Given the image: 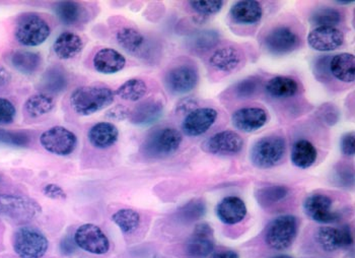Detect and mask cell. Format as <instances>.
I'll list each match as a JSON object with an SVG mask.
<instances>
[{
    "instance_id": "43",
    "label": "cell",
    "mask_w": 355,
    "mask_h": 258,
    "mask_svg": "<svg viewBox=\"0 0 355 258\" xmlns=\"http://www.w3.org/2000/svg\"><path fill=\"white\" fill-rule=\"evenodd\" d=\"M341 150L345 156H354L355 135L354 132L346 133L341 139Z\"/></svg>"
},
{
    "instance_id": "1",
    "label": "cell",
    "mask_w": 355,
    "mask_h": 258,
    "mask_svg": "<svg viewBox=\"0 0 355 258\" xmlns=\"http://www.w3.org/2000/svg\"><path fill=\"white\" fill-rule=\"evenodd\" d=\"M115 99V93L109 87L91 85L78 87L70 97V105L76 114L93 115L110 106Z\"/></svg>"
},
{
    "instance_id": "7",
    "label": "cell",
    "mask_w": 355,
    "mask_h": 258,
    "mask_svg": "<svg viewBox=\"0 0 355 258\" xmlns=\"http://www.w3.org/2000/svg\"><path fill=\"white\" fill-rule=\"evenodd\" d=\"M48 247L49 241L40 230L24 226L15 232L14 249L19 258H42Z\"/></svg>"
},
{
    "instance_id": "20",
    "label": "cell",
    "mask_w": 355,
    "mask_h": 258,
    "mask_svg": "<svg viewBox=\"0 0 355 258\" xmlns=\"http://www.w3.org/2000/svg\"><path fill=\"white\" fill-rule=\"evenodd\" d=\"M164 104L159 100L150 99L140 103L130 113L131 123L146 126L157 122L163 116Z\"/></svg>"
},
{
    "instance_id": "39",
    "label": "cell",
    "mask_w": 355,
    "mask_h": 258,
    "mask_svg": "<svg viewBox=\"0 0 355 258\" xmlns=\"http://www.w3.org/2000/svg\"><path fill=\"white\" fill-rule=\"evenodd\" d=\"M31 143V137L24 131L8 130L0 128V144L14 146V148H26Z\"/></svg>"
},
{
    "instance_id": "44",
    "label": "cell",
    "mask_w": 355,
    "mask_h": 258,
    "mask_svg": "<svg viewBox=\"0 0 355 258\" xmlns=\"http://www.w3.org/2000/svg\"><path fill=\"white\" fill-rule=\"evenodd\" d=\"M130 110L127 107L123 105H117V106L110 109L106 116L110 119L119 120L120 121V120H125L130 117Z\"/></svg>"
},
{
    "instance_id": "40",
    "label": "cell",
    "mask_w": 355,
    "mask_h": 258,
    "mask_svg": "<svg viewBox=\"0 0 355 258\" xmlns=\"http://www.w3.org/2000/svg\"><path fill=\"white\" fill-rule=\"evenodd\" d=\"M261 80L257 76H251V78H245L236 85L234 87V94L238 98H251L257 93L259 89Z\"/></svg>"
},
{
    "instance_id": "23",
    "label": "cell",
    "mask_w": 355,
    "mask_h": 258,
    "mask_svg": "<svg viewBox=\"0 0 355 258\" xmlns=\"http://www.w3.org/2000/svg\"><path fill=\"white\" fill-rule=\"evenodd\" d=\"M243 60V54L234 47L218 48L209 58V64L216 71L232 72L238 69Z\"/></svg>"
},
{
    "instance_id": "10",
    "label": "cell",
    "mask_w": 355,
    "mask_h": 258,
    "mask_svg": "<svg viewBox=\"0 0 355 258\" xmlns=\"http://www.w3.org/2000/svg\"><path fill=\"white\" fill-rule=\"evenodd\" d=\"M73 239L78 247L92 255H105L110 249L108 237L100 227L94 224H85L78 227L74 233Z\"/></svg>"
},
{
    "instance_id": "26",
    "label": "cell",
    "mask_w": 355,
    "mask_h": 258,
    "mask_svg": "<svg viewBox=\"0 0 355 258\" xmlns=\"http://www.w3.org/2000/svg\"><path fill=\"white\" fill-rule=\"evenodd\" d=\"M330 72L340 82L354 83L355 80V58L354 54L340 53L331 58Z\"/></svg>"
},
{
    "instance_id": "2",
    "label": "cell",
    "mask_w": 355,
    "mask_h": 258,
    "mask_svg": "<svg viewBox=\"0 0 355 258\" xmlns=\"http://www.w3.org/2000/svg\"><path fill=\"white\" fill-rule=\"evenodd\" d=\"M183 137L176 128L155 129L144 139L140 152L146 158L163 159L172 156L179 150Z\"/></svg>"
},
{
    "instance_id": "38",
    "label": "cell",
    "mask_w": 355,
    "mask_h": 258,
    "mask_svg": "<svg viewBox=\"0 0 355 258\" xmlns=\"http://www.w3.org/2000/svg\"><path fill=\"white\" fill-rule=\"evenodd\" d=\"M341 14L336 8H321L311 15L310 22L318 27H335L341 22Z\"/></svg>"
},
{
    "instance_id": "30",
    "label": "cell",
    "mask_w": 355,
    "mask_h": 258,
    "mask_svg": "<svg viewBox=\"0 0 355 258\" xmlns=\"http://www.w3.org/2000/svg\"><path fill=\"white\" fill-rule=\"evenodd\" d=\"M41 85L44 91L47 93L59 94L67 89L69 86V78L67 72L61 67H51L43 74Z\"/></svg>"
},
{
    "instance_id": "13",
    "label": "cell",
    "mask_w": 355,
    "mask_h": 258,
    "mask_svg": "<svg viewBox=\"0 0 355 258\" xmlns=\"http://www.w3.org/2000/svg\"><path fill=\"white\" fill-rule=\"evenodd\" d=\"M214 249V229L207 223L195 227L191 237L186 243V255L190 258H206Z\"/></svg>"
},
{
    "instance_id": "19",
    "label": "cell",
    "mask_w": 355,
    "mask_h": 258,
    "mask_svg": "<svg viewBox=\"0 0 355 258\" xmlns=\"http://www.w3.org/2000/svg\"><path fill=\"white\" fill-rule=\"evenodd\" d=\"M244 200L238 196H227L216 207V216L225 225H236L247 216Z\"/></svg>"
},
{
    "instance_id": "50",
    "label": "cell",
    "mask_w": 355,
    "mask_h": 258,
    "mask_svg": "<svg viewBox=\"0 0 355 258\" xmlns=\"http://www.w3.org/2000/svg\"><path fill=\"white\" fill-rule=\"evenodd\" d=\"M269 258H293L289 257V255H275V257H269Z\"/></svg>"
},
{
    "instance_id": "21",
    "label": "cell",
    "mask_w": 355,
    "mask_h": 258,
    "mask_svg": "<svg viewBox=\"0 0 355 258\" xmlns=\"http://www.w3.org/2000/svg\"><path fill=\"white\" fill-rule=\"evenodd\" d=\"M126 59L117 50L103 48L96 52L94 58L96 71L103 74H113L124 69Z\"/></svg>"
},
{
    "instance_id": "6",
    "label": "cell",
    "mask_w": 355,
    "mask_h": 258,
    "mask_svg": "<svg viewBox=\"0 0 355 258\" xmlns=\"http://www.w3.org/2000/svg\"><path fill=\"white\" fill-rule=\"evenodd\" d=\"M51 29L47 22L36 14L21 15L15 25V36L21 45L35 47L49 38Z\"/></svg>"
},
{
    "instance_id": "36",
    "label": "cell",
    "mask_w": 355,
    "mask_h": 258,
    "mask_svg": "<svg viewBox=\"0 0 355 258\" xmlns=\"http://www.w3.org/2000/svg\"><path fill=\"white\" fill-rule=\"evenodd\" d=\"M289 194V189L286 187H282V185H273V187H266L260 188L257 192H256V198L261 205L265 207V205H275V203H279L286 200Z\"/></svg>"
},
{
    "instance_id": "31",
    "label": "cell",
    "mask_w": 355,
    "mask_h": 258,
    "mask_svg": "<svg viewBox=\"0 0 355 258\" xmlns=\"http://www.w3.org/2000/svg\"><path fill=\"white\" fill-rule=\"evenodd\" d=\"M55 101L49 94L40 93L31 96L25 104V110L31 117L37 118L51 112Z\"/></svg>"
},
{
    "instance_id": "37",
    "label": "cell",
    "mask_w": 355,
    "mask_h": 258,
    "mask_svg": "<svg viewBox=\"0 0 355 258\" xmlns=\"http://www.w3.org/2000/svg\"><path fill=\"white\" fill-rule=\"evenodd\" d=\"M206 205L203 200H194L180 207L177 212L178 220L183 223H193L205 216Z\"/></svg>"
},
{
    "instance_id": "15",
    "label": "cell",
    "mask_w": 355,
    "mask_h": 258,
    "mask_svg": "<svg viewBox=\"0 0 355 258\" xmlns=\"http://www.w3.org/2000/svg\"><path fill=\"white\" fill-rule=\"evenodd\" d=\"M299 45V36L293 30L284 26L270 31L264 39L265 48L275 55L291 53Z\"/></svg>"
},
{
    "instance_id": "32",
    "label": "cell",
    "mask_w": 355,
    "mask_h": 258,
    "mask_svg": "<svg viewBox=\"0 0 355 258\" xmlns=\"http://www.w3.org/2000/svg\"><path fill=\"white\" fill-rule=\"evenodd\" d=\"M54 12L59 21L64 25H76L83 17V10L80 3L76 1H60L55 4Z\"/></svg>"
},
{
    "instance_id": "12",
    "label": "cell",
    "mask_w": 355,
    "mask_h": 258,
    "mask_svg": "<svg viewBox=\"0 0 355 258\" xmlns=\"http://www.w3.org/2000/svg\"><path fill=\"white\" fill-rule=\"evenodd\" d=\"M244 141L236 131L223 130L210 137L202 144L205 152L219 156L236 155L243 150Z\"/></svg>"
},
{
    "instance_id": "17",
    "label": "cell",
    "mask_w": 355,
    "mask_h": 258,
    "mask_svg": "<svg viewBox=\"0 0 355 258\" xmlns=\"http://www.w3.org/2000/svg\"><path fill=\"white\" fill-rule=\"evenodd\" d=\"M308 43L315 51H334L343 45L344 34L336 27H318L309 34Z\"/></svg>"
},
{
    "instance_id": "35",
    "label": "cell",
    "mask_w": 355,
    "mask_h": 258,
    "mask_svg": "<svg viewBox=\"0 0 355 258\" xmlns=\"http://www.w3.org/2000/svg\"><path fill=\"white\" fill-rule=\"evenodd\" d=\"M111 220L124 234L133 233L140 224L139 214L131 209H119L112 216Z\"/></svg>"
},
{
    "instance_id": "14",
    "label": "cell",
    "mask_w": 355,
    "mask_h": 258,
    "mask_svg": "<svg viewBox=\"0 0 355 258\" xmlns=\"http://www.w3.org/2000/svg\"><path fill=\"white\" fill-rule=\"evenodd\" d=\"M218 115V111L209 107L194 109L188 113L182 123L183 132L190 137L205 135L216 123Z\"/></svg>"
},
{
    "instance_id": "22",
    "label": "cell",
    "mask_w": 355,
    "mask_h": 258,
    "mask_svg": "<svg viewBox=\"0 0 355 258\" xmlns=\"http://www.w3.org/2000/svg\"><path fill=\"white\" fill-rule=\"evenodd\" d=\"M232 21L242 25L259 23L263 17L262 6L256 0H243L234 3L231 8Z\"/></svg>"
},
{
    "instance_id": "47",
    "label": "cell",
    "mask_w": 355,
    "mask_h": 258,
    "mask_svg": "<svg viewBox=\"0 0 355 258\" xmlns=\"http://www.w3.org/2000/svg\"><path fill=\"white\" fill-rule=\"evenodd\" d=\"M330 58H320L315 63V74L318 76H327L328 72H330Z\"/></svg>"
},
{
    "instance_id": "28",
    "label": "cell",
    "mask_w": 355,
    "mask_h": 258,
    "mask_svg": "<svg viewBox=\"0 0 355 258\" xmlns=\"http://www.w3.org/2000/svg\"><path fill=\"white\" fill-rule=\"evenodd\" d=\"M265 89L271 97L284 99V98H291L297 95L300 87L297 80L293 78L288 76H276L268 80Z\"/></svg>"
},
{
    "instance_id": "29",
    "label": "cell",
    "mask_w": 355,
    "mask_h": 258,
    "mask_svg": "<svg viewBox=\"0 0 355 258\" xmlns=\"http://www.w3.org/2000/svg\"><path fill=\"white\" fill-rule=\"evenodd\" d=\"M40 54L27 50H17L10 55V63L17 71L24 74H32L40 67Z\"/></svg>"
},
{
    "instance_id": "9",
    "label": "cell",
    "mask_w": 355,
    "mask_h": 258,
    "mask_svg": "<svg viewBox=\"0 0 355 258\" xmlns=\"http://www.w3.org/2000/svg\"><path fill=\"white\" fill-rule=\"evenodd\" d=\"M198 80V71L193 65L181 64L166 72L164 86L175 95H185L196 87Z\"/></svg>"
},
{
    "instance_id": "18",
    "label": "cell",
    "mask_w": 355,
    "mask_h": 258,
    "mask_svg": "<svg viewBox=\"0 0 355 258\" xmlns=\"http://www.w3.org/2000/svg\"><path fill=\"white\" fill-rule=\"evenodd\" d=\"M268 120L266 111L260 107H246L239 109L232 116L234 128L243 132H254L262 128Z\"/></svg>"
},
{
    "instance_id": "46",
    "label": "cell",
    "mask_w": 355,
    "mask_h": 258,
    "mask_svg": "<svg viewBox=\"0 0 355 258\" xmlns=\"http://www.w3.org/2000/svg\"><path fill=\"white\" fill-rule=\"evenodd\" d=\"M76 246L78 245L74 242L73 238L69 237V236H67V237L63 238L62 241L60 243V251L63 255H71L76 252Z\"/></svg>"
},
{
    "instance_id": "4",
    "label": "cell",
    "mask_w": 355,
    "mask_h": 258,
    "mask_svg": "<svg viewBox=\"0 0 355 258\" xmlns=\"http://www.w3.org/2000/svg\"><path fill=\"white\" fill-rule=\"evenodd\" d=\"M286 139L278 135H269L254 144L251 150L252 164L259 169L275 167L286 154Z\"/></svg>"
},
{
    "instance_id": "24",
    "label": "cell",
    "mask_w": 355,
    "mask_h": 258,
    "mask_svg": "<svg viewBox=\"0 0 355 258\" xmlns=\"http://www.w3.org/2000/svg\"><path fill=\"white\" fill-rule=\"evenodd\" d=\"M119 139L117 126L111 122H98L89 131V141L96 148H111Z\"/></svg>"
},
{
    "instance_id": "51",
    "label": "cell",
    "mask_w": 355,
    "mask_h": 258,
    "mask_svg": "<svg viewBox=\"0 0 355 258\" xmlns=\"http://www.w3.org/2000/svg\"><path fill=\"white\" fill-rule=\"evenodd\" d=\"M336 3H338V4H350V3H354V1H352V0H347V1H336Z\"/></svg>"
},
{
    "instance_id": "41",
    "label": "cell",
    "mask_w": 355,
    "mask_h": 258,
    "mask_svg": "<svg viewBox=\"0 0 355 258\" xmlns=\"http://www.w3.org/2000/svg\"><path fill=\"white\" fill-rule=\"evenodd\" d=\"M225 2L221 0H205V1H190L192 10L197 14L211 15L218 14L223 8Z\"/></svg>"
},
{
    "instance_id": "34",
    "label": "cell",
    "mask_w": 355,
    "mask_h": 258,
    "mask_svg": "<svg viewBox=\"0 0 355 258\" xmlns=\"http://www.w3.org/2000/svg\"><path fill=\"white\" fill-rule=\"evenodd\" d=\"M117 42L126 50L129 53H137L144 46V35L139 31L133 29V28H123L117 33Z\"/></svg>"
},
{
    "instance_id": "11",
    "label": "cell",
    "mask_w": 355,
    "mask_h": 258,
    "mask_svg": "<svg viewBox=\"0 0 355 258\" xmlns=\"http://www.w3.org/2000/svg\"><path fill=\"white\" fill-rule=\"evenodd\" d=\"M304 212L309 218L320 224H331L340 218V215L333 209V200L326 194L309 196L304 201Z\"/></svg>"
},
{
    "instance_id": "5",
    "label": "cell",
    "mask_w": 355,
    "mask_h": 258,
    "mask_svg": "<svg viewBox=\"0 0 355 258\" xmlns=\"http://www.w3.org/2000/svg\"><path fill=\"white\" fill-rule=\"evenodd\" d=\"M42 209L36 200L27 196L0 194V216L24 224L40 215Z\"/></svg>"
},
{
    "instance_id": "48",
    "label": "cell",
    "mask_w": 355,
    "mask_h": 258,
    "mask_svg": "<svg viewBox=\"0 0 355 258\" xmlns=\"http://www.w3.org/2000/svg\"><path fill=\"white\" fill-rule=\"evenodd\" d=\"M12 80V76L6 67L0 65V87L8 86Z\"/></svg>"
},
{
    "instance_id": "25",
    "label": "cell",
    "mask_w": 355,
    "mask_h": 258,
    "mask_svg": "<svg viewBox=\"0 0 355 258\" xmlns=\"http://www.w3.org/2000/svg\"><path fill=\"white\" fill-rule=\"evenodd\" d=\"M83 42L82 38L76 33L63 32L57 37L53 44V50L57 58L60 59H71L82 52Z\"/></svg>"
},
{
    "instance_id": "16",
    "label": "cell",
    "mask_w": 355,
    "mask_h": 258,
    "mask_svg": "<svg viewBox=\"0 0 355 258\" xmlns=\"http://www.w3.org/2000/svg\"><path fill=\"white\" fill-rule=\"evenodd\" d=\"M315 240L320 246L328 252L349 247L354 243V237L348 226L342 228L322 227L315 233Z\"/></svg>"
},
{
    "instance_id": "8",
    "label": "cell",
    "mask_w": 355,
    "mask_h": 258,
    "mask_svg": "<svg viewBox=\"0 0 355 258\" xmlns=\"http://www.w3.org/2000/svg\"><path fill=\"white\" fill-rule=\"evenodd\" d=\"M40 143L51 154L69 156L78 146V137L69 129L63 126H54L42 133Z\"/></svg>"
},
{
    "instance_id": "27",
    "label": "cell",
    "mask_w": 355,
    "mask_h": 258,
    "mask_svg": "<svg viewBox=\"0 0 355 258\" xmlns=\"http://www.w3.org/2000/svg\"><path fill=\"white\" fill-rule=\"evenodd\" d=\"M317 157V148H315L314 144L306 139H300L293 144V150H291V162L295 167L300 169H308L311 166L314 165Z\"/></svg>"
},
{
    "instance_id": "42",
    "label": "cell",
    "mask_w": 355,
    "mask_h": 258,
    "mask_svg": "<svg viewBox=\"0 0 355 258\" xmlns=\"http://www.w3.org/2000/svg\"><path fill=\"white\" fill-rule=\"evenodd\" d=\"M17 110L10 100L0 98V126H6L14 122Z\"/></svg>"
},
{
    "instance_id": "3",
    "label": "cell",
    "mask_w": 355,
    "mask_h": 258,
    "mask_svg": "<svg viewBox=\"0 0 355 258\" xmlns=\"http://www.w3.org/2000/svg\"><path fill=\"white\" fill-rule=\"evenodd\" d=\"M299 233V220L297 216H277L269 223L265 232V241L275 250H286L297 239Z\"/></svg>"
},
{
    "instance_id": "49",
    "label": "cell",
    "mask_w": 355,
    "mask_h": 258,
    "mask_svg": "<svg viewBox=\"0 0 355 258\" xmlns=\"http://www.w3.org/2000/svg\"><path fill=\"white\" fill-rule=\"evenodd\" d=\"M211 258H240L238 253L234 250H223L214 253Z\"/></svg>"
},
{
    "instance_id": "45",
    "label": "cell",
    "mask_w": 355,
    "mask_h": 258,
    "mask_svg": "<svg viewBox=\"0 0 355 258\" xmlns=\"http://www.w3.org/2000/svg\"><path fill=\"white\" fill-rule=\"evenodd\" d=\"M44 194L51 200H65L67 194L59 185L47 184L43 189Z\"/></svg>"
},
{
    "instance_id": "33",
    "label": "cell",
    "mask_w": 355,
    "mask_h": 258,
    "mask_svg": "<svg viewBox=\"0 0 355 258\" xmlns=\"http://www.w3.org/2000/svg\"><path fill=\"white\" fill-rule=\"evenodd\" d=\"M148 93V86L144 80L140 78H130L118 87L115 95L122 100L129 102H137L141 100Z\"/></svg>"
}]
</instances>
